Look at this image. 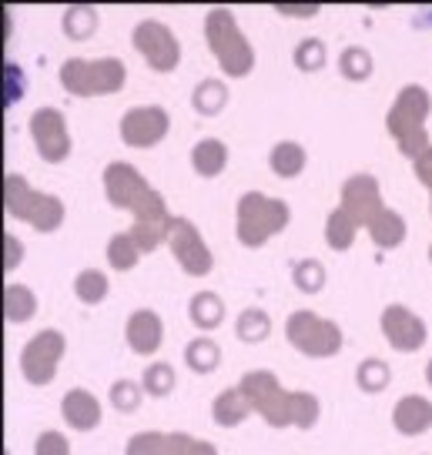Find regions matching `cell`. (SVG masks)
Segmentation results:
<instances>
[{"mask_svg":"<svg viewBox=\"0 0 432 455\" xmlns=\"http://www.w3.org/2000/svg\"><path fill=\"white\" fill-rule=\"evenodd\" d=\"M138 258H141V251H138V244H134V238H131L128 231H121V235H115L108 242V261H111V268L131 271L138 265Z\"/></svg>","mask_w":432,"mask_h":455,"instance_id":"f1b7e54d","label":"cell"},{"mask_svg":"<svg viewBox=\"0 0 432 455\" xmlns=\"http://www.w3.org/2000/svg\"><path fill=\"white\" fill-rule=\"evenodd\" d=\"M426 382L432 385V362H429V365H426Z\"/></svg>","mask_w":432,"mask_h":455,"instance_id":"7bdbcfd3","label":"cell"},{"mask_svg":"<svg viewBox=\"0 0 432 455\" xmlns=\"http://www.w3.org/2000/svg\"><path fill=\"white\" fill-rule=\"evenodd\" d=\"M128 81V68L117 57H101V60H84V57H68L60 64V84L74 98H101V94H117Z\"/></svg>","mask_w":432,"mask_h":455,"instance_id":"5b68a950","label":"cell"},{"mask_svg":"<svg viewBox=\"0 0 432 455\" xmlns=\"http://www.w3.org/2000/svg\"><path fill=\"white\" fill-rule=\"evenodd\" d=\"M356 382H359L362 392H382L389 385V365L379 362V358H365L356 371Z\"/></svg>","mask_w":432,"mask_h":455,"instance_id":"1f68e13d","label":"cell"},{"mask_svg":"<svg viewBox=\"0 0 432 455\" xmlns=\"http://www.w3.org/2000/svg\"><path fill=\"white\" fill-rule=\"evenodd\" d=\"M429 258H432V248H429Z\"/></svg>","mask_w":432,"mask_h":455,"instance_id":"ee69618b","label":"cell"},{"mask_svg":"<svg viewBox=\"0 0 432 455\" xmlns=\"http://www.w3.org/2000/svg\"><path fill=\"white\" fill-rule=\"evenodd\" d=\"M124 455H218L204 439H191L185 432H138L128 439Z\"/></svg>","mask_w":432,"mask_h":455,"instance_id":"5bb4252c","label":"cell"},{"mask_svg":"<svg viewBox=\"0 0 432 455\" xmlns=\"http://www.w3.org/2000/svg\"><path fill=\"white\" fill-rule=\"evenodd\" d=\"M172 131V117L164 108H131L124 117H121V141L128 148H155L168 138Z\"/></svg>","mask_w":432,"mask_h":455,"instance_id":"4fadbf2b","label":"cell"},{"mask_svg":"<svg viewBox=\"0 0 432 455\" xmlns=\"http://www.w3.org/2000/svg\"><path fill=\"white\" fill-rule=\"evenodd\" d=\"M356 235H359V228L348 221V214L342 212V208H335V212L329 214V221H325V242H329L335 251H346V248H352Z\"/></svg>","mask_w":432,"mask_h":455,"instance_id":"83f0119b","label":"cell"},{"mask_svg":"<svg viewBox=\"0 0 432 455\" xmlns=\"http://www.w3.org/2000/svg\"><path fill=\"white\" fill-rule=\"evenodd\" d=\"M168 248H172V255L178 258V265H181L188 275H195V278H202V275H208V271L215 268V258L208 251V244L202 242V231L191 225L188 218H172Z\"/></svg>","mask_w":432,"mask_h":455,"instance_id":"7c38bea8","label":"cell"},{"mask_svg":"<svg viewBox=\"0 0 432 455\" xmlns=\"http://www.w3.org/2000/svg\"><path fill=\"white\" fill-rule=\"evenodd\" d=\"M412 164H416V178L426 188H429V198H432V148L422 157H419V161H412Z\"/></svg>","mask_w":432,"mask_h":455,"instance_id":"60d3db41","label":"cell"},{"mask_svg":"<svg viewBox=\"0 0 432 455\" xmlns=\"http://www.w3.org/2000/svg\"><path fill=\"white\" fill-rule=\"evenodd\" d=\"M248 412H252V405H248V398L242 395V388H228V392H221V395L215 398V405H212L215 422L218 426H225V428L242 426V422L248 419Z\"/></svg>","mask_w":432,"mask_h":455,"instance_id":"7402d4cb","label":"cell"},{"mask_svg":"<svg viewBox=\"0 0 432 455\" xmlns=\"http://www.w3.org/2000/svg\"><path fill=\"white\" fill-rule=\"evenodd\" d=\"M98 28V7H91V4H74L64 11V34L71 37V41H87L91 34Z\"/></svg>","mask_w":432,"mask_h":455,"instance_id":"d4e9b609","label":"cell"},{"mask_svg":"<svg viewBox=\"0 0 432 455\" xmlns=\"http://www.w3.org/2000/svg\"><path fill=\"white\" fill-rule=\"evenodd\" d=\"M60 412H64V422L77 432H91V428L101 426V402L87 388H71L60 402Z\"/></svg>","mask_w":432,"mask_h":455,"instance_id":"e0dca14e","label":"cell"},{"mask_svg":"<svg viewBox=\"0 0 432 455\" xmlns=\"http://www.w3.org/2000/svg\"><path fill=\"white\" fill-rule=\"evenodd\" d=\"M30 138L37 144V155L47 164H60L71 155V134H68V121L58 108H37L30 114Z\"/></svg>","mask_w":432,"mask_h":455,"instance_id":"8fae6325","label":"cell"},{"mask_svg":"<svg viewBox=\"0 0 432 455\" xmlns=\"http://www.w3.org/2000/svg\"><path fill=\"white\" fill-rule=\"evenodd\" d=\"M191 100H195V108L202 114H218L225 108V100H228V87L221 84V81H202V84L195 87Z\"/></svg>","mask_w":432,"mask_h":455,"instance_id":"f546056e","label":"cell"},{"mask_svg":"<svg viewBox=\"0 0 432 455\" xmlns=\"http://www.w3.org/2000/svg\"><path fill=\"white\" fill-rule=\"evenodd\" d=\"M339 68H342V74H346L348 81H365L372 74V57H369V51H362V47H348L346 54H342V60H339Z\"/></svg>","mask_w":432,"mask_h":455,"instance_id":"836d02e7","label":"cell"},{"mask_svg":"<svg viewBox=\"0 0 432 455\" xmlns=\"http://www.w3.org/2000/svg\"><path fill=\"white\" fill-rule=\"evenodd\" d=\"M392 426L403 435H422L432 426V402H426L422 395L399 398L396 409H392Z\"/></svg>","mask_w":432,"mask_h":455,"instance_id":"d6986e66","label":"cell"},{"mask_svg":"<svg viewBox=\"0 0 432 455\" xmlns=\"http://www.w3.org/2000/svg\"><path fill=\"white\" fill-rule=\"evenodd\" d=\"M124 335H128V345L138 352V355H151V352H158L161 339H164V325H161L158 312L141 308V312H134L128 318Z\"/></svg>","mask_w":432,"mask_h":455,"instance_id":"ac0fdd59","label":"cell"},{"mask_svg":"<svg viewBox=\"0 0 432 455\" xmlns=\"http://www.w3.org/2000/svg\"><path fill=\"white\" fill-rule=\"evenodd\" d=\"M64 348H68V341H64V335H60L58 328L37 331V335L24 345V352H20V371H24V379H28L30 385L51 382L60 365V358H64Z\"/></svg>","mask_w":432,"mask_h":455,"instance_id":"9c48e42d","label":"cell"},{"mask_svg":"<svg viewBox=\"0 0 432 455\" xmlns=\"http://www.w3.org/2000/svg\"><path fill=\"white\" fill-rule=\"evenodd\" d=\"M382 335L389 339L396 352H419L426 345V325L416 312H409L405 305H389L382 312Z\"/></svg>","mask_w":432,"mask_h":455,"instance_id":"2e32d148","label":"cell"},{"mask_svg":"<svg viewBox=\"0 0 432 455\" xmlns=\"http://www.w3.org/2000/svg\"><path fill=\"white\" fill-rule=\"evenodd\" d=\"M228 164V144L218 141V138H204L195 144L191 151V168L198 171L202 178H218Z\"/></svg>","mask_w":432,"mask_h":455,"instance_id":"ffe728a7","label":"cell"},{"mask_svg":"<svg viewBox=\"0 0 432 455\" xmlns=\"http://www.w3.org/2000/svg\"><path fill=\"white\" fill-rule=\"evenodd\" d=\"M288 212L285 201L265 198L261 191H248L238 201V242L245 248H261L272 235L288 228Z\"/></svg>","mask_w":432,"mask_h":455,"instance_id":"8992f818","label":"cell"},{"mask_svg":"<svg viewBox=\"0 0 432 455\" xmlns=\"http://www.w3.org/2000/svg\"><path fill=\"white\" fill-rule=\"evenodd\" d=\"M285 339L308 358H332L342 348V328L316 312H292L285 322Z\"/></svg>","mask_w":432,"mask_h":455,"instance_id":"52a82bcc","label":"cell"},{"mask_svg":"<svg viewBox=\"0 0 432 455\" xmlns=\"http://www.w3.org/2000/svg\"><path fill=\"white\" fill-rule=\"evenodd\" d=\"M204 37H208L212 54L218 57L221 71L228 74V77H245V74H252V68H255V51H252L248 37L238 28L231 7H212L208 11V17H204Z\"/></svg>","mask_w":432,"mask_h":455,"instance_id":"3957f363","label":"cell"},{"mask_svg":"<svg viewBox=\"0 0 432 455\" xmlns=\"http://www.w3.org/2000/svg\"><path fill=\"white\" fill-rule=\"evenodd\" d=\"M34 312H37V295L30 291L28 284H7L4 288V315H7V322L20 325V322L34 318Z\"/></svg>","mask_w":432,"mask_h":455,"instance_id":"603a6c76","label":"cell"},{"mask_svg":"<svg viewBox=\"0 0 432 455\" xmlns=\"http://www.w3.org/2000/svg\"><path fill=\"white\" fill-rule=\"evenodd\" d=\"M295 64L302 68V71H316L325 64V44L318 41V37H308L295 47Z\"/></svg>","mask_w":432,"mask_h":455,"instance_id":"8d00e7d4","label":"cell"},{"mask_svg":"<svg viewBox=\"0 0 432 455\" xmlns=\"http://www.w3.org/2000/svg\"><path fill=\"white\" fill-rule=\"evenodd\" d=\"M7 251H11V258H7V271H14L17 261H20V242H17L14 235H7Z\"/></svg>","mask_w":432,"mask_h":455,"instance_id":"b9f144b4","label":"cell"},{"mask_svg":"<svg viewBox=\"0 0 432 455\" xmlns=\"http://www.w3.org/2000/svg\"><path fill=\"white\" fill-rule=\"evenodd\" d=\"M191 322L198 328H218L221 325V318H225V305H221V299H218L215 291H202V295H195L191 299Z\"/></svg>","mask_w":432,"mask_h":455,"instance_id":"484cf974","label":"cell"},{"mask_svg":"<svg viewBox=\"0 0 432 455\" xmlns=\"http://www.w3.org/2000/svg\"><path fill=\"white\" fill-rule=\"evenodd\" d=\"M432 114V98L426 87L419 84H409L403 87L396 100H392L389 108V117H386V128H389L392 141L399 144V151L405 157H419L429 151V134H426V121H429Z\"/></svg>","mask_w":432,"mask_h":455,"instance_id":"7a4b0ae2","label":"cell"},{"mask_svg":"<svg viewBox=\"0 0 432 455\" xmlns=\"http://www.w3.org/2000/svg\"><path fill=\"white\" fill-rule=\"evenodd\" d=\"M185 362L195 371H202V375H204V371L218 369V362H221V352H218L215 341H208V339L191 341V345H188V352H185Z\"/></svg>","mask_w":432,"mask_h":455,"instance_id":"4dcf8cb0","label":"cell"},{"mask_svg":"<svg viewBox=\"0 0 432 455\" xmlns=\"http://www.w3.org/2000/svg\"><path fill=\"white\" fill-rule=\"evenodd\" d=\"M365 231L372 235V242L379 244V248H399V244L405 242V221H403V214H396L392 208H386V212L375 214Z\"/></svg>","mask_w":432,"mask_h":455,"instance_id":"44dd1931","label":"cell"},{"mask_svg":"<svg viewBox=\"0 0 432 455\" xmlns=\"http://www.w3.org/2000/svg\"><path fill=\"white\" fill-rule=\"evenodd\" d=\"M172 388H174V369L172 365L158 362V365H151V369L144 371V392H148V395H168Z\"/></svg>","mask_w":432,"mask_h":455,"instance_id":"e575fe53","label":"cell"},{"mask_svg":"<svg viewBox=\"0 0 432 455\" xmlns=\"http://www.w3.org/2000/svg\"><path fill=\"white\" fill-rule=\"evenodd\" d=\"M34 455H71V442L60 432H41L34 442Z\"/></svg>","mask_w":432,"mask_h":455,"instance_id":"f35d334b","label":"cell"},{"mask_svg":"<svg viewBox=\"0 0 432 455\" xmlns=\"http://www.w3.org/2000/svg\"><path fill=\"white\" fill-rule=\"evenodd\" d=\"M141 392L144 388H138V382H117L111 388V402H115L121 412H131V409L141 405Z\"/></svg>","mask_w":432,"mask_h":455,"instance_id":"ab89813d","label":"cell"},{"mask_svg":"<svg viewBox=\"0 0 432 455\" xmlns=\"http://www.w3.org/2000/svg\"><path fill=\"white\" fill-rule=\"evenodd\" d=\"M265 335H268V315L259 312V308H252V312H242V318H238V339L261 341Z\"/></svg>","mask_w":432,"mask_h":455,"instance_id":"d590c367","label":"cell"},{"mask_svg":"<svg viewBox=\"0 0 432 455\" xmlns=\"http://www.w3.org/2000/svg\"><path fill=\"white\" fill-rule=\"evenodd\" d=\"M339 208L348 214V221L356 228H369L375 214L386 212L382 188H379L372 174H356V178H348L346 185H342V204Z\"/></svg>","mask_w":432,"mask_h":455,"instance_id":"9a60e30c","label":"cell"},{"mask_svg":"<svg viewBox=\"0 0 432 455\" xmlns=\"http://www.w3.org/2000/svg\"><path fill=\"white\" fill-rule=\"evenodd\" d=\"M131 41L138 47V54H144L151 71L168 74L181 60V44L174 37V30L168 24H161V20H141L131 34Z\"/></svg>","mask_w":432,"mask_h":455,"instance_id":"30bf717a","label":"cell"},{"mask_svg":"<svg viewBox=\"0 0 432 455\" xmlns=\"http://www.w3.org/2000/svg\"><path fill=\"white\" fill-rule=\"evenodd\" d=\"M238 388L248 398L252 412H259L272 428L292 426V392L282 388V382L275 379L272 371H248L245 379L238 382Z\"/></svg>","mask_w":432,"mask_h":455,"instance_id":"ba28073f","label":"cell"},{"mask_svg":"<svg viewBox=\"0 0 432 455\" xmlns=\"http://www.w3.org/2000/svg\"><path fill=\"white\" fill-rule=\"evenodd\" d=\"M318 412H322V405L312 392H292V426L312 428L318 422Z\"/></svg>","mask_w":432,"mask_h":455,"instance_id":"d6a6232c","label":"cell"},{"mask_svg":"<svg viewBox=\"0 0 432 455\" xmlns=\"http://www.w3.org/2000/svg\"><path fill=\"white\" fill-rule=\"evenodd\" d=\"M104 195L115 208L134 214V221H172L174 218L164 198L148 185V178L124 161H111L104 168Z\"/></svg>","mask_w":432,"mask_h":455,"instance_id":"6da1fadb","label":"cell"},{"mask_svg":"<svg viewBox=\"0 0 432 455\" xmlns=\"http://www.w3.org/2000/svg\"><path fill=\"white\" fill-rule=\"evenodd\" d=\"M295 284L308 291V295H316L318 288L325 284V268L318 265V261H302V265H295Z\"/></svg>","mask_w":432,"mask_h":455,"instance_id":"74e56055","label":"cell"},{"mask_svg":"<svg viewBox=\"0 0 432 455\" xmlns=\"http://www.w3.org/2000/svg\"><path fill=\"white\" fill-rule=\"evenodd\" d=\"M4 208H7L11 218L30 225L34 231H44V235H51V231H58L64 225V201L30 188V181L20 178V174H7V181H4Z\"/></svg>","mask_w":432,"mask_h":455,"instance_id":"277c9868","label":"cell"},{"mask_svg":"<svg viewBox=\"0 0 432 455\" xmlns=\"http://www.w3.org/2000/svg\"><path fill=\"white\" fill-rule=\"evenodd\" d=\"M268 164L278 178H295L305 171V148L295 141H278L268 155Z\"/></svg>","mask_w":432,"mask_h":455,"instance_id":"cb8c5ba5","label":"cell"},{"mask_svg":"<svg viewBox=\"0 0 432 455\" xmlns=\"http://www.w3.org/2000/svg\"><path fill=\"white\" fill-rule=\"evenodd\" d=\"M74 295L84 301V305H101L108 299V275L104 271L87 268L74 278Z\"/></svg>","mask_w":432,"mask_h":455,"instance_id":"4316f807","label":"cell"}]
</instances>
